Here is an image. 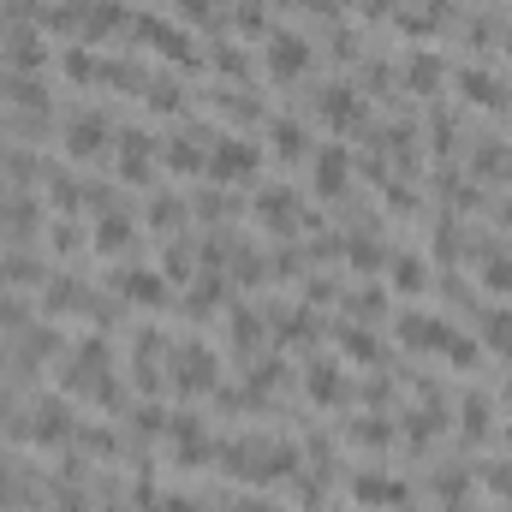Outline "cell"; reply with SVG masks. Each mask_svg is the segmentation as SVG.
<instances>
[{
	"mask_svg": "<svg viewBox=\"0 0 512 512\" xmlns=\"http://www.w3.org/2000/svg\"><path fill=\"white\" fill-rule=\"evenodd\" d=\"M251 167H256V149H251V143H239V137L215 143V161H209V173H215V179H245Z\"/></svg>",
	"mask_w": 512,
	"mask_h": 512,
	"instance_id": "1",
	"label": "cell"
},
{
	"mask_svg": "<svg viewBox=\"0 0 512 512\" xmlns=\"http://www.w3.org/2000/svg\"><path fill=\"white\" fill-rule=\"evenodd\" d=\"M173 376H179V387H209V382H215V358H209L203 346H179Z\"/></svg>",
	"mask_w": 512,
	"mask_h": 512,
	"instance_id": "2",
	"label": "cell"
},
{
	"mask_svg": "<svg viewBox=\"0 0 512 512\" xmlns=\"http://www.w3.org/2000/svg\"><path fill=\"white\" fill-rule=\"evenodd\" d=\"M6 54H12V66H18V72H30V78H36V72H42V54H48V48H42V30H30V24H24V30H12V36H6Z\"/></svg>",
	"mask_w": 512,
	"mask_h": 512,
	"instance_id": "3",
	"label": "cell"
},
{
	"mask_svg": "<svg viewBox=\"0 0 512 512\" xmlns=\"http://www.w3.org/2000/svg\"><path fill=\"white\" fill-rule=\"evenodd\" d=\"M346 179H352L346 149H322V155H316V191H322V197H340V191H346Z\"/></svg>",
	"mask_w": 512,
	"mask_h": 512,
	"instance_id": "4",
	"label": "cell"
},
{
	"mask_svg": "<svg viewBox=\"0 0 512 512\" xmlns=\"http://www.w3.org/2000/svg\"><path fill=\"white\" fill-rule=\"evenodd\" d=\"M108 137H114V131H108V120H96V114H78V120L66 126V149H72V155H96Z\"/></svg>",
	"mask_w": 512,
	"mask_h": 512,
	"instance_id": "5",
	"label": "cell"
},
{
	"mask_svg": "<svg viewBox=\"0 0 512 512\" xmlns=\"http://www.w3.org/2000/svg\"><path fill=\"white\" fill-rule=\"evenodd\" d=\"M268 60H274V72H280V78H298V72L310 66V48H304L298 36H274V48H268Z\"/></svg>",
	"mask_w": 512,
	"mask_h": 512,
	"instance_id": "6",
	"label": "cell"
},
{
	"mask_svg": "<svg viewBox=\"0 0 512 512\" xmlns=\"http://www.w3.org/2000/svg\"><path fill=\"white\" fill-rule=\"evenodd\" d=\"M72 435V411H60L54 399L36 405V441H66Z\"/></svg>",
	"mask_w": 512,
	"mask_h": 512,
	"instance_id": "7",
	"label": "cell"
},
{
	"mask_svg": "<svg viewBox=\"0 0 512 512\" xmlns=\"http://www.w3.org/2000/svg\"><path fill=\"white\" fill-rule=\"evenodd\" d=\"M256 209H262V221H268L274 233H286V227H292V197H286V191H262V197H256Z\"/></svg>",
	"mask_w": 512,
	"mask_h": 512,
	"instance_id": "8",
	"label": "cell"
},
{
	"mask_svg": "<svg viewBox=\"0 0 512 512\" xmlns=\"http://www.w3.org/2000/svg\"><path fill=\"white\" fill-rule=\"evenodd\" d=\"M120 286H126V298H137V304H161L167 298L161 274H120Z\"/></svg>",
	"mask_w": 512,
	"mask_h": 512,
	"instance_id": "9",
	"label": "cell"
},
{
	"mask_svg": "<svg viewBox=\"0 0 512 512\" xmlns=\"http://www.w3.org/2000/svg\"><path fill=\"white\" fill-rule=\"evenodd\" d=\"M405 489L399 483H387V477H358V501H370V507H393Z\"/></svg>",
	"mask_w": 512,
	"mask_h": 512,
	"instance_id": "10",
	"label": "cell"
},
{
	"mask_svg": "<svg viewBox=\"0 0 512 512\" xmlns=\"http://www.w3.org/2000/svg\"><path fill=\"white\" fill-rule=\"evenodd\" d=\"M393 286H399V292H423V268H417V256H399V262H393Z\"/></svg>",
	"mask_w": 512,
	"mask_h": 512,
	"instance_id": "11",
	"label": "cell"
},
{
	"mask_svg": "<svg viewBox=\"0 0 512 512\" xmlns=\"http://www.w3.org/2000/svg\"><path fill=\"white\" fill-rule=\"evenodd\" d=\"M0 274H6V280H24V286H36V280H42V268H36V262H18V251L0 262Z\"/></svg>",
	"mask_w": 512,
	"mask_h": 512,
	"instance_id": "12",
	"label": "cell"
},
{
	"mask_svg": "<svg viewBox=\"0 0 512 512\" xmlns=\"http://www.w3.org/2000/svg\"><path fill=\"white\" fill-rule=\"evenodd\" d=\"M126 239H131V221H120V215L102 221V233H96V245H126Z\"/></svg>",
	"mask_w": 512,
	"mask_h": 512,
	"instance_id": "13",
	"label": "cell"
},
{
	"mask_svg": "<svg viewBox=\"0 0 512 512\" xmlns=\"http://www.w3.org/2000/svg\"><path fill=\"white\" fill-rule=\"evenodd\" d=\"M411 66H417V72H411V84H417V90H429V84H435V78H441V72H435V60H429V54H417V60H411Z\"/></svg>",
	"mask_w": 512,
	"mask_h": 512,
	"instance_id": "14",
	"label": "cell"
}]
</instances>
